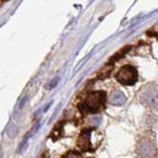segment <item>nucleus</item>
I'll return each instance as SVG.
<instances>
[{"label":"nucleus","mask_w":158,"mask_h":158,"mask_svg":"<svg viewBox=\"0 0 158 158\" xmlns=\"http://www.w3.org/2000/svg\"><path fill=\"white\" fill-rule=\"evenodd\" d=\"M140 101L151 109H158V84H147L140 90Z\"/></svg>","instance_id":"2"},{"label":"nucleus","mask_w":158,"mask_h":158,"mask_svg":"<svg viewBox=\"0 0 158 158\" xmlns=\"http://www.w3.org/2000/svg\"><path fill=\"white\" fill-rule=\"evenodd\" d=\"M106 101V94L102 91H96L89 93L85 100L80 106L82 111H85L87 113H98L100 112L105 106Z\"/></svg>","instance_id":"1"},{"label":"nucleus","mask_w":158,"mask_h":158,"mask_svg":"<svg viewBox=\"0 0 158 158\" xmlns=\"http://www.w3.org/2000/svg\"><path fill=\"white\" fill-rule=\"evenodd\" d=\"M5 1V0H0V6H1V5L3 4V2Z\"/></svg>","instance_id":"9"},{"label":"nucleus","mask_w":158,"mask_h":158,"mask_svg":"<svg viewBox=\"0 0 158 158\" xmlns=\"http://www.w3.org/2000/svg\"><path fill=\"white\" fill-rule=\"evenodd\" d=\"M110 102L113 105H123L126 102V98L122 92H114L110 97Z\"/></svg>","instance_id":"6"},{"label":"nucleus","mask_w":158,"mask_h":158,"mask_svg":"<svg viewBox=\"0 0 158 158\" xmlns=\"http://www.w3.org/2000/svg\"><path fill=\"white\" fill-rule=\"evenodd\" d=\"M151 35H152V36H155L158 39V31H157V30H153V31L151 32Z\"/></svg>","instance_id":"8"},{"label":"nucleus","mask_w":158,"mask_h":158,"mask_svg":"<svg viewBox=\"0 0 158 158\" xmlns=\"http://www.w3.org/2000/svg\"><path fill=\"white\" fill-rule=\"evenodd\" d=\"M63 158H82L81 154L77 151H70L64 156Z\"/></svg>","instance_id":"7"},{"label":"nucleus","mask_w":158,"mask_h":158,"mask_svg":"<svg viewBox=\"0 0 158 158\" xmlns=\"http://www.w3.org/2000/svg\"><path fill=\"white\" fill-rule=\"evenodd\" d=\"M117 80L123 85L131 86L133 85L137 81V72L136 69L131 65L123 66L120 70L118 71L116 75Z\"/></svg>","instance_id":"4"},{"label":"nucleus","mask_w":158,"mask_h":158,"mask_svg":"<svg viewBox=\"0 0 158 158\" xmlns=\"http://www.w3.org/2000/svg\"><path fill=\"white\" fill-rule=\"evenodd\" d=\"M137 153L142 158H155L156 144L150 135H143L137 144Z\"/></svg>","instance_id":"3"},{"label":"nucleus","mask_w":158,"mask_h":158,"mask_svg":"<svg viewBox=\"0 0 158 158\" xmlns=\"http://www.w3.org/2000/svg\"><path fill=\"white\" fill-rule=\"evenodd\" d=\"M90 131L91 130L84 131L80 138H79L78 145L82 150H90L91 149V142H90Z\"/></svg>","instance_id":"5"}]
</instances>
